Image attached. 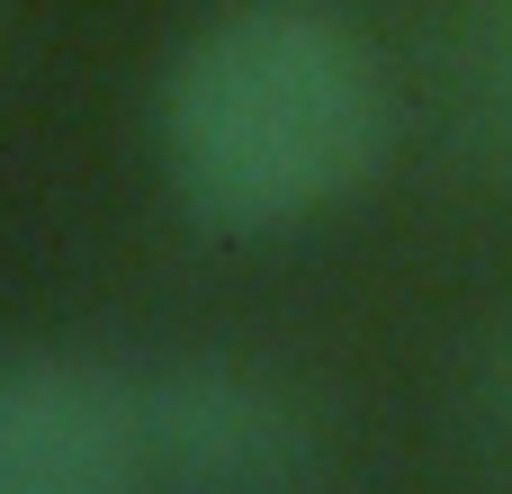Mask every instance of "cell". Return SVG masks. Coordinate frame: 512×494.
I'll use <instances>...</instances> for the list:
<instances>
[{
	"instance_id": "obj_1",
	"label": "cell",
	"mask_w": 512,
	"mask_h": 494,
	"mask_svg": "<svg viewBox=\"0 0 512 494\" xmlns=\"http://www.w3.org/2000/svg\"><path fill=\"white\" fill-rule=\"evenodd\" d=\"M396 90L342 0H216L153 81V162L207 234H297L369 189Z\"/></svg>"
},
{
	"instance_id": "obj_2",
	"label": "cell",
	"mask_w": 512,
	"mask_h": 494,
	"mask_svg": "<svg viewBox=\"0 0 512 494\" xmlns=\"http://www.w3.org/2000/svg\"><path fill=\"white\" fill-rule=\"evenodd\" d=\"M324 432L288 378L243 351L135 369V494H315Z\"/></svg>"
},
{
	"instance_id": "obj_3",
	"label": "cell",
	"mask_w": 512,
	"mask_h": 494,
	"mask_svg": "<svg viewBox=\"0 0 512 494\" xmlns=\"http://www.w3.org/2000/svg\"><path fill=\"white\" fill-rule=\"evenodd\" d=\"M0 494H135V369L0 342Z\"/></svg>"
},
{
	"instance_id": "obj_4",
	"label": "cell",
	"mask_w": 512,
	"mask_h": 494,
	"mask_svg": "<svg viewBox=\"0 0 512 494\" xmlns=\"http://www.w3.org/2000/svg\"><path fill=\"white\" fill-rule=\"evenodd\" d=\"M450 126L468 144L477 171L512 180V0H495L468 36H459V63H450Z\"/></svg>"
},
{
	"instance_id": "obj_5",
	"label": "cell",
	"mask_w": 512,
	"mask_h": 494,
	"mask_svg": "<svg viewBox=\"0 0 512 494\" xmlns=\"http://www.w3.org/2000/svg\"><path fill=\"white\" fill-rule=\"evenodd\" d=\"M459 432L512 468V306L477 324V342L459 360Z\"/></svg>"
}]
</instances>
